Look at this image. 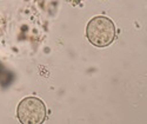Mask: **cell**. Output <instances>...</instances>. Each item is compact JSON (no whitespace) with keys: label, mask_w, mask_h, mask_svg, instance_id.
Here are the masks:
<instances>
[{"label":"cell","mask_w":147,"mask_h":124,"mask_svg":"<svg viewBox=\"0 0 147 124\" xmlns=\"http://www.w3.org/2000/svg\"><path fill=\"white\" fill-rule=\"evenodd\" d=\"M18 119L22 124H40L46 119V105L38 97H26L18 104Z\"/></svg>","instance_id":"obj_2"},{"label":"cell","mask_w":147,"mask_h":124,"mask_svg":"<svg viewBox=\"0 0 147 124\" xmlns=\"http://www.w3.org/2000/svg\"><path fill=\"white\" fill-rule=\"evenodd\" d=\"M117 35L114 22L104 16L92 18L86 26V37L88 42L96 47H107Z\"/></svg>","instance_id":"obj_1"}]
</instances>
